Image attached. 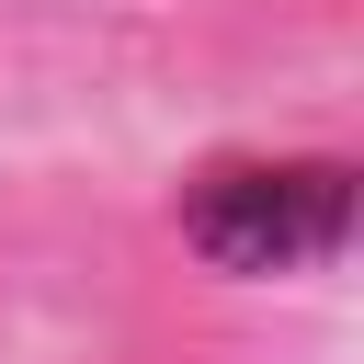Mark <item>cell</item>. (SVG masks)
<instances>
[{
	"label": "cell",
	"instance_id": "obj_1",
	"mask_svg": "<svg viewBox=\"0 0 364 364\" xmlns=\"http://www.w3.org/2000/svg\"><path fill=\"white\" fill-rule=\"evenodd\" d=\"M182 239L239 284L318 273L353 239V159H216L182 182Z\"/></svg>",
	"mask_w": 364,
	"mask_h": 364
}]
</instances>
